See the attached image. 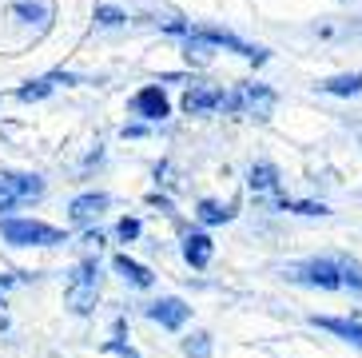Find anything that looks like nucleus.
<instances>
[{
	"mask_svg": "<svg viewBox=\"0 0 362 358\" xmlns=\"http://www.w3.org/2000/svg\"><path fill=\"white\" fill-rule=\"evenodd\" d=\"M48 80H36V84H24L21 88V100H40V96H48Z\"/></svg>",
	"mask_w": 362,
	"mask_h": 358,
	"instance_id": "16",
	"label": "nucleus"
},
{
	"mask_svg": "<svg viewBox=\"0 0 362 358\" xmlns=\"http://www.w3.org/2000/svg\"><path fill=\"white\" fill-rule=\"evenodd\" d=\"M116 271L124 275V279H132L136 287H151V271L148 267H139L136 259H128V255H116Z\"/></svg>",
	"mask_w": 362,
	"mask_h": 358,
	"instance_id": "11",
	"label": "nucleus"
},
{
	"mask_svg": "<svg viewBox=\"0 0 362 358\" xmlns=\"http://www.w3.org/2000/svg\"><path fill=\"white\" fill-rule=\"evenodd\" d=\"M4 183H8V191H12V200H16V203L40 200V195H44V183L36 175H4Z\"/></svg>",
	"mask_w": 362,
	"mask_h": 358,
	"instance_id": "7",
	"label": "nucleus"
},
{
	"mask_svg": "<svg viewBox=\"0 0 362 358\" xmlns=\"http://www.w3.org/2000/svg\"><path fill=\"white\" fill-rule=\"evenodd\" d=\"M183 350H187L192 358H207V354H211V338H207V335H192L187 342H183Z\"/></svg>",
	"mask_w": 362,
	"mask_h": 358,
	"instance_id": "14",
	"label": "nucleus"
},
{
	"mask_svg": "<svg viewBox=\"0 0 362 358\" xmlns=\"http://www.w3.org/2000/svg\"><path fill=\"white\" fill-rule=\"evenodd\" d=\"M104 207H107V195H80V200L72 203V219L88 223V219H96Z\"/></svg>",
	"mask_w": 362,
	"mask_h": 358,
	"instance_id": "10",
	"label": "nucleus"
},
{
	"mask_svg": "<svg viewBox=\"0 0 362 358\" xmlns=\"http://www.w3.org/2000/svg\"><path fill=\"white\" fill-rule=\"evenodd\" d=\"M199 219L203 223H223V219H231V211L219 207V203H199Z\"/></svg>",
	"mask_w": 362,
	"mask_h": 358,
	"instance_id": "15",
	"label": "nucleus"
},
{
	"mask_svg": "<svg viewBox=\"0 0 362 358\" xmlns=\"http://www.w3.org/2000/svg\"><path fill=\"white\" fill-rule=\"evenodd\" d=\"M279 179H275V168L271 163H259L255 171H251V187H259V191H267V187H275Z\"/></svg>",
	"mask_w": 362,
	"mask_h": 358,
	"instance_id": "13",
	"label": "nucleus"
},
{
	"mask_svg": "<svg viewBox=\"0 0 362 358\" xmlns=\"http://www.w3.org/2000/svg\"><path fill=\"white\" fill-rule=\"evenodd\" d=\"M327 92H334V96H358L362 92V76H334V80H327Z\"/></svg>",
	"mask_w": 362,
	"mask_h": 358,
	"instance_id": "12",
	"label": "nucleus"
},
{
	"mask_svg": "<svg viewBox=\"0 0 362 358\" xmlns=\"http://www.w3.org/2000/svg\"><path fill=\"white\" fill-rule=\"evenodd\" d=\"M0 231L16 247H52V243H64V231H56V227L36 223V219H4Z\"/></svg>",
	"mask_w": 362,
	"mask_h": 358,
	"instance_id": "1",
	"label": "nucleus"
},
{
	"mask_svg": "<svg viewBox=\"0 0 362 358\" xmlns=\"http://www.w3.org/2000/svg\"><path fill=\"white\" fill-rule=\"evenodd\" d=\"M223 104V92H219V88H192V92L183 96V108H187V112H207V108H219Z\"/></svg>",
	"mask_w": 362,
	"mask_h": 358,
	"instance_id": "8",
	"label": "nucleus"
},
{
	"mask_svg": "<svg viewBox=\"0 0 362 358\" xmlns=\"http://www.w3.org/2000/svg\"><path fill=\"white\" fill-rule=\"evenodd\" d=\"M136 235H139L136 219H119V239H136Z\"/></svg>",
	"mask_w": 362,
	"mask_h": 358,
	"instance_id": "18",
	"label": "nucleus"
},
{
	"mask_svg": "<svg viewBox=\"0 0 362 358\" xmlns=\"http://www.w3.org/2000/svg\"><path fill=\"white\" fill-rule=\"evenodd\" d=\"M183 255H187V263L192 267H207L211 263V239H207V235H187Z\"/></svg>",
	"mask_w": 362,
	"mask_h": 358,
	"instance_id": "9",
	"label": "nucleus"
},
{
	"mask_svg": "<svg viewBox=\"0 0 362 358\" xmlns=\"http://www.w3.org/2000/svg\"><path fill=\"white\" fill-rule=\"evenodd\" d=\"M16 207V200H12V191H8V183L0 179V211H12Z\"/></svg>",
	"mask_w": 362,
	"mask_h": 358,
	"instance_id": "20",
	"label": "nucleus"
},
{
	"mask_svg": "<svg viewBox=\"0 0 362 358\" xmlns=\"http://www.w3.org/2000/svg\"><path fill=\"white\" fill-rule=\"evenodd\" d=\"M0 306H4V303H0Z\"/></svg>",
	"mask_w": 362,
	"mask_h": 358,
	"instance_id": "22",
	"label": "nucleus"
},
{
	"mask_svg": "<svg viewBox=\"0 0 362 358\" xmlns=\"http://www.w3.org/2000/svg\"><path fill=\"white\" fill-rule=\"evenodd\" d=\"M68 306L76 315H88L96 306V267L92 263H80L72 271V283H68Z\"/></svg>",
	"mask_w": 362,
	"mask_h": 358,
	"instance_id": "2",
	"label": "nucleus"
},
{
	"mask_svg": "<svg viewBox=\"0 0 362 358\" xmlns=\"http://www.w3.org/2000/svg\"><path fill=\"white\" fill-rule=\"evenodd\" d=\"M298 279H307V283H315V287H327V291H334V287H342V275H339V267H330V263H307Z\"/></svg>",
	"mask_w": 362,
	"mask_h": 358,
	"instance_id": "6",
	"label": "nucleus"
},
{
	"mask_svg": "<svg viewBox=\"0 0 362 358\" xmlns=\"http://www.w3.org/2000/svg\"><path fill=\"white\" fill-rule=\"evenodd\" d=\"M295 211H298V215H327L322 203H295Z\"/></svg>",
	"mask_w": 362,
	"mask_h": 358,
	"instance_id": "21",
	"label": "nucleus"
},
{
	"mask_svg": "<svg viewBox=\"0 0 362 358\" xmlns=\"http://www.w3.org/2000/svg\"><path fill=\"white\" fill-rule=\"evenodd\" d=\"M148 315L156 318L160 327H168V330H180L183 323H187V315H192V311H187V306H183L180 299H160V303L151 306Z\"/></svg>",
	"mask_w": 362,
	"mask_h": 358,
	"instance_id": "3",
	"label": "nucleus"
},
{
	"mask_svg": "<svg viewBox=\"0 0 362 358\" xmlns=\"http://www.w3.org/2000/svg\"><path fill=\"white\" fill-rule=\"evenodd\" d=\"M339 275H342V283H354V287H362V267H358V263H346Z\"/></svg>",
	"mask_w": 362,
	"mask_h": 358,
	"instance_id": "17",
	"label": "nucleus"
},
{
	"mask_svg": "<svg viewBox=\"0 0 362 358\" xmlns=\"http://www.w3.org/2000/svg\"><path fill=\"white\" fill-rule=\"evenodd\" d=\"M310 323H315V327H322V330H334V335L351 338V342H358V347H362V318H358V315H354V318H327V315H315Z\"/></svg>",
	"mask_w": 362,
	"mask_h": 358,
	"instance_id": "5",
	"label": "nucleus"
},
{
	"mask_svg": "<svg viewBox=\"0 0 362 358\" xmlns=\"http://www.w3.org/2000/svg\"><path fill=\"white\" fill-rule=\"evenodd\" d=\"M96 16H100V24H119V21H124V12H119V8H100Z\"/></svg>",
	"mask_w": 362,
	"mask_h": 358,
	"instance_id": "19",
	"label": "nucleus"
},
{
	"mask_svg": "<svg viewBox=\"0 0 362 358\" xmlns=\"http://www.w3.org/2000/svg\"><path fill=\"white\" fill-rule=\"evenodd\" d=\"M132 108H136L139 116H148V120H163V116H168V96L151 84V88H144V92L132 100Z\"/></svg>",
	"mask_w": 362,
	"mask_h": 358,
	"instance_id": "4",
	"label": "nucleus"
}]
</instances>
